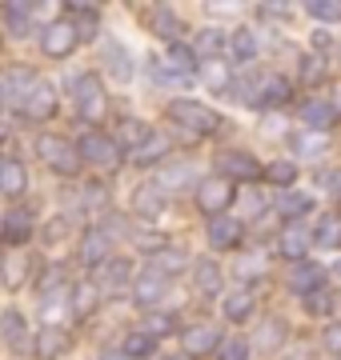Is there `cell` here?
<instances>
[{
  "label": "cell",
  "instance_id": "40",
  "mask_svg": "<svg viewBox=\"0 0 341 360\" xmlns=\"http://www.w3.org/2000/svg\"><path fill=\"white\" fill-rule=\"evenodd\" d=\"M108 68H113V77H117V80H129L132 77L129 49H125V44H113V49H108Z\"/></svg>",
  "mask_w": 341,
  "mask_h": 360
},
{
  "label": "cell",
  "instance_id": "18",
  "mask_svg": "<svg viewBox=\"0 0 341 360\" xmlns=\"http://www.w3.org/2000/svg\"><path fill=\"white\" fill-rule=\"evenodd\" d=\"M321 281H326V272L317 269V264H293V272H289V288L302 292V296L321 292V288H326Z\"/></svg>",
  "mask_w": 341,
  "mask_h": 360
},
{
  "label": "cell",
  "instance_id": "30",
  "mask_svg": "<svg viewBox=\"0 0 341 360\" xmlns=\"http://www.w3.org/2000/svg\"><path fill=\"white\" fill-rule=\"evenodd\" d=\"M193 281H197V288L205 296H213V292H221V269H217V264H213L209 257L205 260H197V264H193Z\"/></svg>",
  "mask_w": 341,
  "mask_h": 360
},
{
  "label": "cell",
  "instance_id": "47",
  "mask_svg": "<svg viewBox=\"0 0 341 360\" xmlns=\"http://www.w3.org/2000/svg\"><path fill=\"white\" fill-rule=\"evenodd\" d=\"M253 348L245 345V340H221V348H217V360H249Z\"/></svg>",
  "mask_w": 341,
  "mask_h": 360
},
{
  "label": "cell",
  "instance_id": "46",
  "mask_svg": "<svg viewBox=\"0 0 341 360\" xmlns=\"http://www.w3.org/2000/svg\"><path fill=\"white\" fill-rule=\"evenodd\" d=\"M105 281H108V284H129V281H132V264H129V260H117V257H113V260L105 264Z\"/></svg>",
  "mask_w": 341,
  "mask_h": 360
},
{
  "label": "cell",
  "instance_id": "39",
  "mask_svg": "<svg viewBox=\"0 0 341 360\" xmlns=\"http://www.w3.org/2000/svg\"><path fill=\"white\" fill-rule=\"evenodd\" d=\"M309 16L321 20V25H341V0H314Z\"/></svg>",
  "mask_w": 341,
  "mask_h": 360
},
{
  "label": "cell",
  "instance_id": "34",
  "mask_svg": "<svg viewBox=\"0 0 341 360\" xmlns=\"http://www.w3.org/2000/svg\"><path fill=\"white\" fill-rule=\"evenodd\" d=\"M68 13L77 16V20H73V28H77L80 40L97 37V4H68Z\"/></svg>",
  "mask_w": 341,
  "mask_h": 360
},
{
  "label": "cell",
  "instance_id": "17",
  "mask_svg": "<svg viewBox=\"0 0 341 360\" xmlns=\"http://www.w3.org/2000/svg\"><path fill=\"white\" fill-rule=\"evenodd\" d=\"M229 49V37H225V28H201V37H197V44H193V52H197V60L201 65H209V60H217L221 52Z\"/></svg>",
  "mask_w": 341,
  "mask_h": 360
},
{
  "label": "cell",
  "instance_id": "25",
  "mask_svg": "<svg viewBox=\"0 0 341 360\" xmlns=\"http://www.w3.org/2000/svg\"><path fill=\"white\" fill-rule=\"evenodd\" d=\"M101 309V288H97V284H77V288H73V316H80V321H85V316H92V312Z\"/></svg>",
  "mask_w": 341,
  "mask_h": 360
},
{
  "label": "cell",
  "instance_id": "35",
  "mask_svg": "<svg viewBox=\"0 0 341 360\" xmlns=\"http://www.w3.org/2000/svg\"><path fill=\"white\" fill-rule=\"evenodd\" d=\"M153 348H157V340H153V336L144 333H129L125 336V340H120V352H125V356L129 360H144V356H153Z\"/></svg>",
  "mask_w": 341,
  "mask_h": 360
},
{
  "label": "cell",
  "instance_id": "24",
  "mask_svg": "<svg viewBox=\"0 0 341 360\" xmlns=\"http://www.w3.org/2000/svg\"><path fill=\"white\" fill-rule=\"evenodd\" d=\"M28 188V172L20 160H4L0 165V193L4 196H20Z\"/></svg>",
  "mask_w": 341,
  "mask_h": 360
},
{
  "label": "cell",
  "instance_id": "23",
  "mask_svg": "<svg viewBox=\"0 0 341 360\" xmlns=\"http://www.w3.org/2000/svg\"><path fill=\"white\" fill-rule=\"evenodd\" d=\"M28 236H32V212L28 208H13L4 217V240L8 245H25Z\"/></svg>",
  "mask_w": 341,
  "mask_h": 360
},
{
  "label": "cell",
  "instance_id": "4",
  "mask_svg": "<svg viewBox=\"0 0 341 360\" xmlns=\"http://www.w3.org/2000/svg\"><path fill=\"white\" fill-rule=\"evenodd\" d=\"M77 44H80V37H77V28H73V20H49V25L40 28V52L53 56V60L73 56Z\"/></svg>",
  "mask_w": 341,
  "mask_h": 360
},
{
  "label": "cell",
  "instance_id": "33",
  "mask_svg": "<svg viewBox=\"0 0 341 360\" xmlns=\"http://www.w3.org/2000/svg\"><path fill=\"white\" fill-rule=\"evenodd\" d=\"M289 101V80L285 77H265L257 84V104H285Z\"/></svg>",
  "mask_w": 341,
  "mask_h": 360
},
{
  "label": "cell",
  "instance_id": "58",
  "mask_svg": "<svg viewBox=\"0 0 341 360\" xmlns=\"http://www.w3.org/2000/svg\"><path fill=\"white\" fill-rule=\"evenodd\" d=\"M337 193H341V176H337Z\"/></svg>",
  "mask_w": 341,
  "mask_h": 360
},
{
  "label": "cell",
  "instance_id": "19",
  "mask_svg": "<svg viewBox=\"0 0 341 360\" xmlns=\"http://www.w3.org/2000/svg\"><path fill=\"white\" fill-rule=\"evenodd\" d=\"M169 153H173V141L165 136V132H157V129H153V136H149V141H144L141 148H132V160L149 168V165H161V160H165Z\"/></svg>",
  "mask_w": 341,
  "mask_h": 360
},
{
  "label": "cell",
  "instance_id": "31",
  "mask_svg": "<svg viewBox=\"0 0 341 360\" xmlns=\"http://www.w3.org/2000/svg\"><path fill=\"white\" fill-rule=\"evenodd\" d=\"M4 20L13 37H28L32 32V4H4Z\"/></svg>",
  "mask_w": 341,
  "mask_h": 360
},
{
  "label": "cell",
  "instance_id": "2",
  "mask_svg": "<svg viewBox=\"0 0 341 360\" xmlns=\"http://www.w3.org/2000/svg\"><path fill=\"white\" fill-rule=\"evenodd\" d=\"M169 120H177L185 132H193V136H209V132L221 129V116L213 112L209 104H201V101H173L169 104Z\"/></svg>",
  "mask_w": 341,
  "mask_h": 360
},
{
  "label": "cell",
  "instance_id": "28",
  "mask_svg": "<svg viewBox=\"0 0 341 360\" xmlns=\"http://www.w3.org/2000/svg\"><path fill=\"white\" fill-rule=\"evenodd\" d=\"M189 264V257H185V248H173L165 245L161 252H153V272H161V276H177V272Z\"/></svg>",
  "mask_w": 341,
  "mask_h": 360
},
{
  "label": "cell",
  "instance_id": "36",
  "mask_svg": "<svg viewBox=\"0 0 341 360\" xmlns=\"http://www.w3.org/2000/svg\"><path fill=\"white\" fill-rule=\"evenodd\" d=\"M197 72H201V80H205V84H209L213 92H225L229 84H233V77H229L225 60H209V65H201Z\"/></svg>",
  "mask_w": 341,
  "mask_h": 360
},
{
  "label": "cell",
  "instance_id": "48",
  "mask_svg": "<svg viewBox=\"0 0 341 360\" xmlns=\"http://www.w3.org/2000/svg\"><path fill=\"white\" fill-rule=\"evenodd\" d=\"M80 205H85V208H105L108 205V188H105V184H85Z\"/></svg>",
  "mask_w": 341,
  "mask_h": 360
},
{
  "label": "cell",
  "instance_id": "15",
  "mask_svg": "<svg viewBox=\"0 0 341 360\" xmlns=\"http://www.w3.org/2000/svg\"><path fill=\"white\" fill-rule=\"evenodd\" d=\"M161 60L169 65L173 77H181V80H189V77H193V72L201 68V60H197V52H193V44H181V40H177V44H169V52H165Z\"/></svg>",
  "mask_w": 341,
  "mask_h": 360
},
{
  "label": "cell",
  "instance_id": "8",
  "mask_svg": "<svg viewBox=\"0 0 341 360\" xmlns=\"http://www.w3.org/2000/svg\"><path fill=\"white\" fill-rule=\"evenodd\" d=\"M309 248H314V232L305 229V224H285V229L277 232V252L293 264H302L309 257Z\"/></svg>",
  "mask_w": 341,
  "mask_h": 360
},
{
  "label": "cell",
  "instance_id": "32",
  "mask_svg": "<svg viewBox=\"0 0 341 360\" xmlns=\"http://www.w3.org/2000/svg\"><path fill=\"white\" fill-rule=\"evenodd\" d=\"M317 248H341V217H321L314 229Z\"/></svg>",
  "mask_w": 341,
  "mask_h": 360
},
{
  "label": "cell",
  "instance_id": "59",
  "mask_svg": "<svg viewBox=\"0 0 341 360\" xmlns=\"http://www.w3.org/2000/svg\"><path fill=\"white\" fill-rule=\"evenodd\" d=\"M0 165H4V160H0Z\"/></svg>",
  "mask_w": 341,
  "mask_h": 360
},
{
  "label": "cell",
  "instance_id": "9",
  "mask_svg": "<svg viewBox=\"0 0 341 360\" xmlns=\"http://www.w3.org/2000/svg\"><path fill=\"white\" fill-rule=\"evenodd\" d=\"M165 208H169V196H165L161 184H141V188L132 193V212L141 220H161Z\"/></svg>",
  "mask_w": 341,
  "mask_h": 360
},
{
  "label": "cell",
  "instance_id": "56",
  "mask_svg": "<svg viewBox=\"0 0 341 360\" xmlns=\"http://www.w3.org/2000/svg\"><path fill=\"white\" fill-rule=\"evenodd\" d=\"M161 360H189V356H181V352H177V356H161Z\"/></svg>",
  "mask_w": 341,
  "mask_h": 360
},
{
  "label": "cell",
  "instance_id": "1",
  "mask_svg": "<svg viewBox=\"0 0 341 360\" xmlns=\"http://www.w3.org/2000/svg\"><path fill=\"white\" fill-rule=\"evenodd\" d=\"M37 156L44 160V165L53 168V172H61V176H77L80 172V148L73 141H65V136H53V132H44V136H37Z\"/></svg>",
  "mask_w": 341,
  "mask_h": 360
},
{
  "label": "cell",
  "instance_id": "3",
  "mask_svg": "<svg viewBox=\"0 0 341 360\" xmlns=\"http://www.w3.org/2000/svg\"><path fill=\"white\" fill-rule=\"evenodd\" d=\"M73 101H77V108H80L85 120H101L105 108H108L101 77H97V72H80V77H73Z\"/></svg>",
  "mask_w": 341,
  "mask_h": 360
},
{
  "label": "cell",
  "instance_id": "10",
  "mask_svg": "<svg viewBox=\"0 0 341 360\" xmlns=\"http://www.w3.org/2000/svg\"><path fill=\"white\" fill-rule=\"evenodd\" d=\"M181 348L185 356H209L213 348H221V336H217L213 324H189L181 333Z\"/></svg>",
  "mask_w": 341,
  "mask_h": 360
},
{
  "label": "cell",
  "instance_id": "11",
  "mask_svg": "<svg viewBox=\"0 0 341 360\" xmlns=\"http://www.w3.org/2000/svg\"><path fill=\"white\" fill-rule=\"evenodd\" d=\"M144 25H149V32L161 40H169V44H177L181 40V16L173 13V8H165V4H153L149 13H144Z\"/></svg>",
  "mask_w": 341,
  "mask_h": 360
},
{
  "label": "cell",
  "instance_id": "50",
  "mask_svg": "<svg viewBox=\"0 0 341 360\" xmlns=\"http://www.w3.org/2000/svg\"><path fill=\"white\" fill-rule=\"evenodd\" d=\"M305 309L314 312V316H329V309H333V296L321 288V292H314V296H305Z\"/></svg>",
  "mask_w": 341,
  "mask_h": 360
},
{
  "label": "cell",
  "instance_id": "57",
  "mask_svg": "<svg viewBox=\"0 0 341 360\" xmlns=\"http://www.w3.org/2000/svg\"><path fill=\"white\" fill-rule=\"evenodd\" d=\"M333 108H337V112H341V92H337V101H333Z\"/></svg>",
  "mask_w": 341,
  "mask_h": 360
},
{
  "label": "cell",
  "instance_id": "43",
  "mask_svg": "<svg viewBox=\"0 0 341 360\" xmlns=\"http://www.w3.org/2000/svg\"><path fill=\"white\" fill-rule=\"evenodd\" d=\"M265 172H269V180H273V184H281V188H289V184L297 180V165H293V160H273Z\"/></svg>",
  "mask_w": 341,
  "mask_h": 360
},
{
  "label": "cell",
  "instance_id": "20",
  "mask_svg": "<svg viewBox=\"0 0 341 360\" xmlns=\"http://www.w3.org/2000/svg\"><path fill=\"white\" fill-rule=\"evenodd\" d=\"M241 240V220L233 217H213L209 220V245L213 248H233Z\"/></svg>",
  "mask_w": 341,
  "mask_h": 360
},
{
  "label": "cell",
  "instance_id": "54",
  "mask_svg": "<svg viewBox=\"0 0 341 360\" xmlns=\"http://www.w3.org/2000/svg\"><path fill=\"white\" fill-rule=\"evenodd\" d=\"M329 272H333V281H341V257L333 260V269H329Z\"/></svg>",
  "mask_w": 341,
  "mask_h": 360
},
{
  "label": "cell",
  "instance_id": "49",
  "mask_svg": "<svg viewBox=\"0 0 341 360\" xmlns=\"http://www.w3.org/2000/svg\"><path fill=\"white\" fill-rule=\"evenodd\" d=\"M20 281H25V260L8 257L4 260V284H8V288H20Z\"/></svg>",
  "mask_w": 341,
  "mask_h": 360
},
{
  "label": "cell",
  "instance_id": "6",
  "mask_svg": "<svg viewBox=\"0 0 341 360\" xmlns=\"http://www.w3.org/2000/svg\"><path fill=\"white\" fill-rule=\"evenodd\" d=\"M77 148H80V160H89V165H101V168L120 165V144L105 132H85Z\"/></svg>",
  "mask_w": 341,
  "mask_h": 360
},
{
  "label": "cell",
  "instance_id": "7",
  "mask_svg": "<svg viewBox=\"0 0 341 360\" xmlns=\"http://www.w3.org/2000/svg\"><path fill=\"white\" fill-rule=\"evenodd\" d=\"M80 264L85 269H105L108 260H113V232L108 229H89L80 236Z\"/></svg>",
  "mask_w": 341,
  "mask_h": 360
},
{
  "label": "cell",
  "instance_id": "53",
  "mask_svg": "<svg viewBox=\"0 0 341 360\" xmlns=\"http://www.w3.org/2000/svg\"><path fill=\"white\" fill-rule=\"evenodd\" d=\"M101 360H129L125 352H117V348H108V352H101Z\"/></svg>",
  "mask_w": 341,
  "mask_h": 360
},
{
  "label": "cell",
  "instance_id": "37",
  "mask_svg": "<svg viewBox=\"0 0 341 360\" xmlns=\"http://www.w3.org/2000/svg\"><path fill=\"white\" fill-rule=\"evenodd\" d=\"M20 336H25V316L20 312H0V340L16 345V352H20Z\"/></svg>",
  "mask_w": 341,
  "mask_h": 360
},
{
  "label": "cell",
  "instance_id": "12",
  "mask_svg": "<svg viewBox=\"0 0 341 360\" xmlns=\"http://www.w3.org/2000/svg\"><path fill=\"white\" fill-rule=\"evenodd\" d=\"M169 276H161V272H153V269H144L141 276H132V300L141 304V309H153L161 296L169 292Z\"/></svg>",
  "mask_w": 341,
  "mask_h": 360
},
{
  "label": "cell",
  "instance_id": "27",
  "mask_svg": "<svg viewBox=\"0 0 341 360\" xmlns=\"http://www.w3.org/2000/svg\"><path fill=\"white\" fill-rule=\"evenodd\" d=\"M253 309H257V300H253V296L245 292V288H241V292H229V296L221 300L225 321H233V324H241L245 316H253Z\"/></svg>",
  "mask_w": 341,
  "mask_h": 360
},
{
  "label": "cell",
  "instance_id": "22",
  "mask_svg": "<svg viewBox=\"0 0 341 360\" xmlns=\"http://www.w3.org/2000/svg\"><path fill=\"white\" fill-rule=\"evenodd\" d=\"M302 120H305V129L309 132H329V124L337 120V108L326 104V101H309L302 108Z\"/></svg>",
  "mask_w": 341,
  "mask_h": 360
},
{
  "label": "cell",
  "instance_id": "55",
  "mask_svg": "<svg viewBox=\"0 0 341 360\" xmlns=\"http://www.w3.org/2000/svg\"><path fill=\"white\" fill-rule=\"evenodd\" d=\"M4 101H8V92H4V84H0V112H4Z\"/></svg>",
  "mask_w": 341,
  "mask_h": 360
},
{
  "label": "cell",
  "instance_id": "38",
  "mask_svg": "<svg viewBox=\"0 0 341 360\" xmlns=\"http://www.w3.org/2000/svg\"><path fill=\"white\" fill-rule=\"evenodd\" d=\"M65 348H68L65 333H53V328H44V333L37 336V356H40V360H53V356H61Z\"/></svg>",
  "mask_w": 341,
  "mask_h": 360
},
{
  "label": "cell",
  "instance_id": "5",
  "mask_svg": "<svg viewBox=\"0 0 341 360\" xmlns=\"http://www.w3.org/2000/svg\"><path fill=\"white\" fill-rule=\"evenodd\" d=\"M237 200V188L229 184V180H201L197 184V208L205 212V217H225V208Z\"/></svg>",
  "mask_w": 341,
  "mask_h": 360
},
{
  "label": "cell",
  "instance_id": "13",
  "mask_svg": "<svg viewBox=\"0 0 341 360\" xmlns=\"http://www.w3.org/2000/svg\"><path fill=\"white\" fill-rule=\"evenodd\" d=\"M217 172H221V180H257L261 176V165L249 153H225L217 160Z\"/></svg>",
  "mask_w": 341,
  "mask_h": 360
},
{
  "label": "cell",
  "instance_id": "29",
  "mask_svg": "<svg viewBox=\"0 0 341 360\" xmlns=\"http://www.w3.org/2000/svg\"><path fill=\"white\" fill-rule=\"evenodd\" d=\"M229 60H253L257 56V37H253V28H237L233 37H229Z\"/></svg>",
  "mask_w": 341,
  "mask_h": 360
},
{
  "label": "cell",
  "instance_id": "41",
  "mask_svg": "<svg viewBox=\"0 0 341 360\" xmlns=\"http://www.w3.org/2000/svg\"><path fill=\"white\" fill-rule=\"evenodd\" d=\"M157 184H161V188H169V184H201V180H197V168H193V165H177V168H169Z\"/></svg>",
  "mask_w": 341,
  "mask_h": 360
},
{
  "label": "cell",
  "instance_id": "14",
  "mask_svg": "<svg viewBox=\"0 0 341 360\" xmlns=\"http://www.w3.org/2000/svg\"><path fill=\"white\" fill-rule=\"evenodd\" d=\"M20 112L32 116V120H53V112H56V89L49 84V80H40L37 89L28 92V101L20 104Z\"/></svg>",
  "mask_w": 341,
  "mask_h": 360
},
{
  "label": "cell",
  "instance_id": "45",
  "mask_svg": "<svg viewBox=\"0 0 341 360\" xmlns=\"http://www.w3.org/2000/svg\"><path fill=\"white\" fill-rule=\"evenodd\" d=\"M120 136H125V141H129L132 148H141V144L149 141V136H153V129H149L144 120H125V129H120Z\"/></svg>",
  "mask_w": 341,
  "mask_h": 360
},
{
  "label": "cell",
  "instance_id": "42",
  "mask_svg": "<svg viewBox=\"0 0 341 360\" xmlns=\"http://www.w3.org/2000/svg\"><path fill=\"white\" fill-rule=\"evenodd\" d=\"M173 328H177V321H173V312H149V321H144V333L153 336H169Z\"/></svg>",
  "mask_w": 341,
  "mask_h": 360
},
{
  "label": "cell",
  "instance_id": "21",
  "mask_svg": "<svg viewBox=\"0 0 341 360\" xmlns=\"http://www.w3.org/2000/svg\"><path fill=\"white\" fill-rule=\"evenodd\" d=\"M289 148H293V156H326L329 153V136L326 132H293L289 136Z\"/></svg>",
  "mask_w": 341,
  "mask_h": 360
},
{
  "label": "cell",
  "instance_id": "16",
  "mask_svg": "<svg viewBox=\"0 0 341 360\" xmlns=\"http://www.w3.org/2000/svg\"><path fill=\"white\" fill-rule=\"evenodd\" d=\"M314 205H317L314 196H309V193H297V188H285V193L277 196V212H281L289 224H297L302 217H309V212H314Z\"/></svg>",
  "mask_w": 341,
  "mask_h": 360
},
{
  "label": "cell",
  "instance_id": "52",
  "mask_svg": "<svg viewBox=\"0 0 341 360\" xmlns=\"http://www.w3.org/2000/svg\"><path fill=\"white\" fill-rule=\"evenodd\" d=\"M261 212H265V200H261V196H257V193H253V188H249V193H245V217H261Z\"/></svg>",
  "mask_w": 341,
  "mask_h": 360
},
{
  "label": "cell",
  "instance_id": "44",
  "mask_svg": "<svg viewBox=\"0 0 341 360\" xmlns=\"http://www.w3.org/2000/svg\"><path fill=\"white\" fill-rule=\"evenodd\" d=\"M302 80L305 84H321V80H326V65H321V56H314V52H309V56H302Z\"/></svg>",
  "mask_w": 341,
  "mask_h": 360
},
{
  "label": "cell",
  "instance_id": "26",
  "mask_svg": "<svg viewBox=\"0 0 341 360\" xmlns=\"http://www.w3.org/2000/svg\"><path fill=\"white\" fill-rule=\"evenodd\" d=\"M281 340H285V324H281V321H265L261 328L253 333L249 348H257V352H277Z\"/></svg>",
  "mask_w": 341,
  "mask_h": 360
},
{
  "label": "cell",
  "instance_id": "51",
  "mask_svg": "<svg viewBox=\"0 0 341 360\" xmlns=\"http://www.w3.org/2000/svg\"><path fill=\"white\" fill-rule=\"evenodd\" d=\"M321 345H326V352L341 356V321H337V324H329L326 333H321Z\"/></svg>",
  "mask_w": 341,
  "mask_h": 360
}]
</instances>
